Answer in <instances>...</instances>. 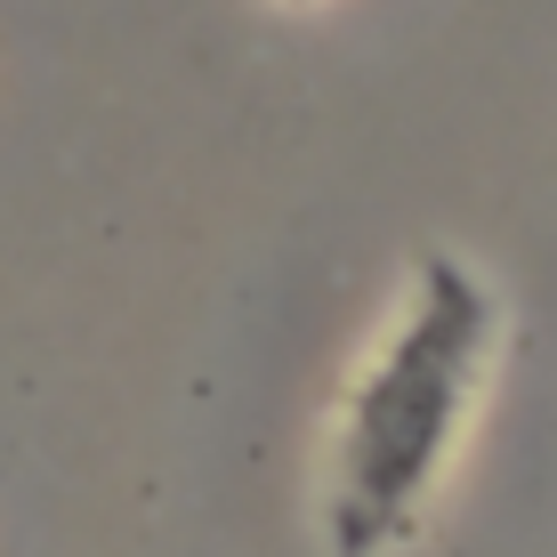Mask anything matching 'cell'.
Returning a JSON list of instances; mask_svg holds the SVG:
<instances>
[{
	"label": "cell",
	"mask_w": 557,
	"mask_h": 557,
	"mask_svg": "<svg viewBox=\"0 0 557 557\" xmlns=\"http://www.w3.org/2000/svg\"><path fill=\"white\" fill-rule=\"evenodd\" d=\"M476 339H485V292H476L460 267L436 259L420 315L405 323V339L388 348V363L372 372L356 405V436H348V493H339V542L372 549L396 517L412 509V493L429 485L445 429L460 412L469 388Z\"/></svg>",
	"instance_id": "1"
}]
</instances>
